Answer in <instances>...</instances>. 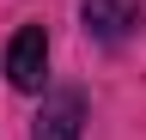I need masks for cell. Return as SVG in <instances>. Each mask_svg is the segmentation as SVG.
Masks as SVG:
<instances>
[{"label":"cell","instance_id":"obj_1","mask_svg":"<svg viewBox=\"0 0 146 140\" xmlns=\"http://www.w3.org/2000/svg\"><path fill=\"white\" fill-rule=\"evenodd\" d=\"M0 73L18 98H43L49 92V25L43 19H25L0 49Z\"/></svg>","mask_w":146,"mask_h":140},{"label":"cell","instance_id":"obj_2","mask_svg":"<svg viewBox=\"0 0 146 140\" xmlns=\"http://www.w3.org/2000/svg\"><path fill=\"white\" fill-rule=\"evenodd\" d=\"M85 122H91V104L79 85H55L36 104V122H31V140H85Z\"/></svg>","mask_w":146,"mask_h":140},{"label":"cell","instance_id":"obj_3","mask_svg":"<svg viewBox=\"0 0 146 140\" xmlns=\"http://www.w3.org/2000/svg\"><path fill=\"white\" fill-rule=\"evenodd\" d=\"M146 19V0H79V31L98 49H122Z\"/></svg>","mask_w":146,"mask_h":140}]
</instances>
